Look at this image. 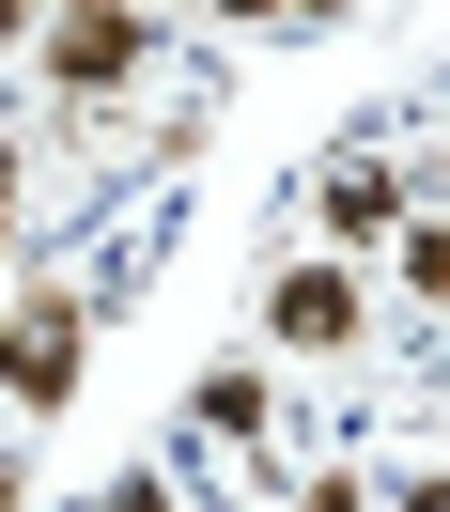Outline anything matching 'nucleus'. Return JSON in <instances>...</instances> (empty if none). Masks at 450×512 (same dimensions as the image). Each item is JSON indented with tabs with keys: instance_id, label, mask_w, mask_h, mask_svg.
I'll list each match as a JSON object with an SVG mask.
<instances>
[{
	"instance_id": "obj_1",
	"label": "nucleus",
	"mask_w": 450,
	"mask_h": 512,
	"mask_svg": "<svg viewBox=\"0 0 450 512\" xmlns=\"http://www.w3.org/2000/svg\"><path fill=\"white\" fill-rule=\"evenodd\" d=\"M0 404H32V419L78 404V295L63 280H16V311H0Z\"/></svg>"
},
{
	"instance_id": "obj_2",
	"label": "nucleus",
	"mask_w": 450,
	"mask_h": 512,
	"mask_svg": "<svg viewBox=\"0 0 450 512\" xmlns=\"http://www.w3.org/2000/svg\"><path fill=\"white\" fill-rule=\"evenodd\" d=\"M140 63H156V16L140 0H63L47 16V94H125Z\"/></svg>"
},
{
	"instance_id": "obj_3",
	"label": "nucleus",
	"mask_w": 450,
	"mask_h": 512,
	"mask_svg": "<svg viewBox=\"0 0 450 512\" xmlns=\"http://www.w3.org/2000/svg\"><path fill=\"white\" fill-rule=\"evenodd\" d=\"M357 326H373V295H357L342 264H280V280H264V342L280 357H342Z\"/></svg>"
},
{
	"instance_id": "obj_4",
	"label": "nucleus",
	"mask_w": 450,
	"mask_h": 512,
	"mask_svg": "<svg viewBox=\"0 0 450 512\" xmlns=\"http://www.w3.org/2000/svg\"><path fill=\"white\" fill-rule=\"evenodd\" d=\"M404 218H419V202H404L388 156H342V171H326V233H342V249H373V233H404Z\"/></svg>"
},
{
	"instance_id": "obj_5",
	"label": "nucleus",
	"mask_w": 450,
	"mask_h": 512,
	"mask_svg": "<svg viewBox=\"0 0 450 512\" xmlns=\"http://www.w3.org/2000/svg\"><path fill=\"white\" fill-rule=\"evenodd\" d=\"M187 419H202V435H218V450H249V435H264V419H280V404H264V373H249V357H218V373L187 388Z\"/></svg>"
},
{
	"instance_id": "obj_6",
	"label": "nucleus",
	"mask_w": 450,
	"mask_h": 512,
	"mask_svg": "<svg viewBox=\"0 0 450 512\" xmlns=\"http://www.w3.org/2000/svg\"><path fill=\"white\" fill-rule=\"evenodd\" d=\"M388 280H404L419 311H450V218H404V233H388Z\"/></svg>"
},
{
	"instance_id": "obj_7",
	"label": "nucleus",
	"mask_w": 450,
	"mask_h": 512,
	"mask_svg": "<svg viewBox=\"0 0 450 512\" xmlns=\"http://www.w3.org/2000/svg\"><path fill=\"white\" fill-rule=\"evenodd\" d=\"M295 512H373V481H357V466H311V481H295Z\"/></svg>"
},
{
	"instance_id": "obj_8",
	"label": "nucleus",
	"mask_w": 450,
	"mask_h": 512,
	"mask_svg": "<svg viewBox=\"0 0 450 512\" xmlns=\"http://www.w3.org/2000/svg\"><path fill=\"white\" fill-rule=\"evenodd\" d=\"M16 202H32V140H0V249H16Z\"/></svg>"
},
{
	"instance_id": "obj_9",
	"label": "nucleus",
	"mask_w": 450,
	"mask_h": 512,
	"mask_svg": "<svg viewBox=\"0 0 450 512\" xmlns=\"http://www.w3.org/2000/svg\"><path fill=\"white\" fill-rule=\"evenodd\" d=\"M0 47H47V0H0Z\"/></svg>"
},
{
	"instance_id": "obj_10",
	"label": "nucleus",
	"mask_w": 450,
	"mask_h": 512,
	"mask_svg": "<svg viewBox=\"0 0 450 512\" xmlns=\"http://www.w3.org/2000/svg\"><path fill=\"white\" fill-rule=\"evenodd\" d=\"M94 512H171V481H109V497Z\"/></svg>"
},
{
	"instance_id": "obj_11",
	"label": "nucleus",
	"mask_w": 450,
	"mask_h": 512,
	"mask_svg": "<svg viewBox=\"0 0 450 512\" xmlns=\"http://www.w3.org/2000/svg\"><path fill=\"white\" fill-rule=\"evenodd\" d=\"M404 512H450V466H419V481H404Z\"/></svg>"
},
{
	"instance_id": "obj_12",
	"label": "nucleus",
	"mask_w": 450,
	"mask_h": 512,
	"mask_svg": "<svg viewBox=\"0 0 450 512\" xmlns=\"http://www.w3.org/2000/svg\"><path fill=\"white\" fill-rule=\"evenodd\" d=\"M326 16H357V0H295V32H326Z\"/></svg>"
},
{
	"instance_id": "obj_13",
	"label": "nucleus",
	"mask_w": 450,
	"mask_h": 512,
	"mask_svg": "<svg viewBox=\"0 0 450 512\" xmlns=\"http://www.w3.org/2000/svg\"><path fill=\"white\" fill-rule=\"evenodd\" d=\"M218 16H295V0H218Z\"/></svg>"
},
{
	"instance_id": "obj_14",
	"label": "nucleus",
	"mask_w": 450,
	"mask_h": 512,
	"mask_svg": "<svg viewBox=\"0 0 450 512\" xmlns=\"http://www.w3.org/2000/svg\"><path fill=\"white\" fill-rule=\"evenodd\" d=\"M0 512H16V466H0Z\"/></svg>"
}]
</instances>
